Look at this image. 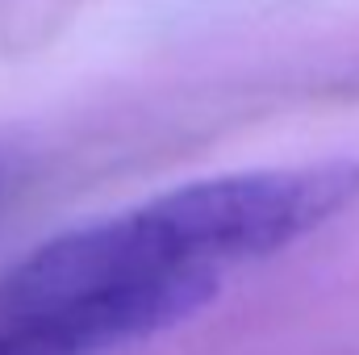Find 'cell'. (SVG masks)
Returning <instances> with one entry per match:
<instances>
[{
    "label": "cell",
    "mask_w": 359,
    "mask_h": 355,
    "mask_svg": "<svg viewBox=\"0 0 359 355\" xmlns=\"http://www.w3.org/2000/svg\"><path fill=\"white\" fill-rule=\"evenodd\" d=\"M0 355H38V351L25 347V343H17V339H8V335H0Z\"/></svg>",
    "instance_id": "obj_1"
}]
</instances>
